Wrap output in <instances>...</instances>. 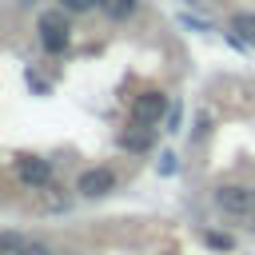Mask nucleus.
<instances>
[{
	"label": "nucleus",
	"instance_id": "nucleus-11",
	"mask_svg": "<svg viewBox=\"0 0 255 255\" xmlns=\"http://www.w3.org/2000/svg\"><path fill=\"white\" fill-rule=\"evenodd\" d=\"M100 0H60V8L64 12H88V8H96Z\"/></svg>",
	"mask_w": 255,
	"mask_h": 255
},
{
	"label": "nucleus",
	"instance_id": "nucleus-15",
	"mask_svg": "<svg viewBox=\"0 0 255 255\" xmlns=\"http://www.w3.org/2000/svg\"><path fill=\"white\" fill-rule=\"evenodd\" d=\"M159 159H163V163H159V171H163V175H171V171H175V155H159Z\"/></svg>",
	"mask_w": 255,
	"mask_h": 255
},
{
	"label": "nucleus",
	"instance_id": "nucleus-17",
	"mask_svg": "<svg viewBox=\"0 0 255 255\" xmlns=\"http://www.w3.org/2000/svg\"><path fill=\"white\" fill-rule=\"evenodd\" d=\"M195 4H203V0H195Z\"/></svg>",
	"mask_w": 255,
	"mask_h": 255
},
{
	"label": "nucleus",
	"instance_id": "nucleus-13",
	"mask_svg": "<svg viewBox=\"0 0 255 255\" xmlns=\"http://www.w3.org/2000/svg\"><path fill=\"white\" fill-rule=\"evenodd\" d=\"M163 131H179V108L167 112V128H163Z\"/></svg>",
	"mask_w": 255,
	"mask_h": 255
},
{
	"label": "nucleus",
	"instance_id": "nucleus-3",
	"mask_svg": "<svg viewBox=\"0 0 255 255\" xmlns=\"http://www.w3.org/2000/svg\"><path fill=\"white\" fill-rule=\"evenodd\" d=\"M40 44H44L48 52H64V44H68L64 8H60V12H44V16H40Z\"/></svg>",
	"mask_w": 255,
	"mask_h": 255
},
{
	"label": "nucleus",
	"instance_id": "nucleus-10",
	"mask_svg": "<svg viewBox=\"0 0 255 255\" xmlns=\"http://www.w3.org/2000/svg\"><path fill=\"white\" fill-rule=\"evenodd\" d=\"M203 243H207L211 251H231V247H235V239H231V235H219V231H207Z\"/></svg>",
	"mask_w": 255,
	"mask_h": 255
},
{
	"label": "nucleus",
	"instance_id": "nucleus-8",
	"mask_svg": "<svg viewBox=\"0 0 255 255\" xmlns=\"http://www.w3.org/2000/svg\"><path fill=\"white\" fill-rule=\"evenodd\" d=\"M28 251V239L16 235V231H4L0 235V255H24Z\"/></svg>",
	"mask_w": 255,
	"mask_h": 255
},
{
	"label": "nucleus",
	"instance_id": "nucleus-5",
	"mask_svg": "<svg viewBox=\"0 0 255 255\" xmlns=\"http://www.w3.org/2000/svg\"><path fill=\"white\" fill-rule=\"evenodd\" d=\"M112 187H116V175H112L108 167H92V171H84V175H80V183H76V191H80V195H88V199L108 195Z\"/></svg>",
	"mask_w": 255,
	"mask_h": 255
},
{
	"label": "nucleus",
	"instance_id": "nucleus-2",
	"mask_svg": "<svg viewBox=\"0 0 255 255\" xmlns=\"http://www.w3.org/2000/svg\"><path fill=\"white\" fill-rule=\"evenodd\" d=\"M215 203H219V211H227V215H251V211H255V191L231 183V187H219V191H215Z\"/></svg>",
	"mask_w": 255,
	"mask_h": 255
},
{
	"label": "nucleus",
	"instance_id": "nucleus-7",
	"mask_svg": "<svg viewBox=\"0 0 255 255\" xmlns=\"http://www.w3.org/2000/svg\"><path fill=\"white\" fill-rule=\"evenodd\" d=\"M135 4H139V0H100V8H104L112 20H128V16L135 12Z\"/></svg>",
	"mask_w": 255,
	"mask_h": 255
},
{
	"label": "nucleus",
	"instance_id": "nucleus-1",
	"mask_svg": "<svg viewBox=\"0 0 255 255\" xmlns=\"http://www.w3.org/2000/svg\"><path fill=\"white\" fill-rule=\"evenodd\" d=\"M167 112H171V104L163 92H139L131 100V124L135 128H155L159 120H167Z\"/></svg>",
	"mask_w": 255,
	"mask_h": 255
},
{
	"label": "nucleus",
	"instance_id": "nucleus-9",
	"mask_svg": "<svg viewBox=\"0 0 255 255\" xmlns=\"http://www.w3.org/2000/svg\"><path fill=\"white\" fill-rule=\"evenodd\" d=\"M231 32L255 40V16H251V12H235V16H231Z\"/></svg>",
	"mask_w": 255,
	"mask_h": 255
},
{
	"label": "nucleus",
	"instance_id": "nucleus-4",
	"mask_svg": "<svg viewBox=\"0 0 255 255\" xmlns=\"http://www.w3.org/2000/svg\"><path fill=\"white\" fill-rule=\"evenodd\" d=\"M16 175H20V183H28V187H48L52 163L40 159V155H24V159H16Z\"/></svg>",
	"mask_w": 255,
	"mask_h": 255
},
{
	"label": "nucleus",
	"instance_id": "nucleus-6",
	"mask_svg": "<svg viewBox=\"0 0 255 255\" xmlns=\"http://www.w3.org/2000/svg\"><path fill=\"white\" fill-rule=\"evenodd\" d=\"M120 147H128V151H147V147H151V128H143V131H128V135H120Z\"/></svg>",
	"mask_w": 255,
	"mask_h": 255
},
{
	"label": "nucleus",
	"instance_id": "nucleus-14",
	"mask_svg": "<svg viewBox=\"0 0 255 255\" xmlns=\"http://www.w3.org/2000/svg\"><path fill=\"white\" fill-rule=\"evenodd\" d=\"M211 131V112H199V135Z\"/></svg>",
	"mask_w": 255,
	"mask_h": 255
},
{
	"label": "nucleus",
	"instance_id": "nucleus-16",
	"mask_svg": "<svg viewBox=\"0 0 255 255\" xmlns=\"http://www.w3.org/2000/svg\"><path fill=\"white\" fill-rule=\"evenodd\" d=\"M24 255H52V251H48L44 243H28V251H24Z\"/></svg>",
	"mask_w": 255,
	"mask_h": 255
},
{
	"label": "nucleus",
	"instance_id": "nucleus-12",
	"mask_svg": "<svg viewBox=\"0 0 255 255\" xmlns=\"http://www.w3.org/2000/svg\"><path fill=\"white\" fill-rule=\"evenodd\" d=\"M179 20H183L187 28H195V32H211V24H207V20H199V16H191V12H183Z\"/></svg>",
	"mask_w": 255,
	"mask_h": 255
}]
</instances>
